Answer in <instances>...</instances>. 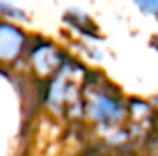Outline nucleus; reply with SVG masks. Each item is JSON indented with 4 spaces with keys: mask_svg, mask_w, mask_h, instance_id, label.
I'll return each instance as SVG.
<instances>
[{
    "mask_svg": "<svg viewBox=\"0 0 158 156\" xmlns=\"http://www.w3.org/2000/svg\"><path fill=\"white\" fill-rule=\"evenodd\" d=\"M24 37L12 25H0V55H15Z\"/></svg>",
    "mask_w": 158,
    "mask_h": 156,
    "instance_id": "nucleus-1",
    "label": "nucleus"
},
{
    "mask_svg": "<svg viewBox=\"0 0 158 156\" xmlns=\"http://www.w3.org/2000/svg\"><path fill=\"white\" fill-rule=\"evenodd\" d=\"M136 5L146 14H158V0H135Z\"/></svg>",
    "mask_w": 158,
    "mask_h": 156,
    "instance_id": "nucleus-2",
    "label": "nucleus"
}]
</instances>
